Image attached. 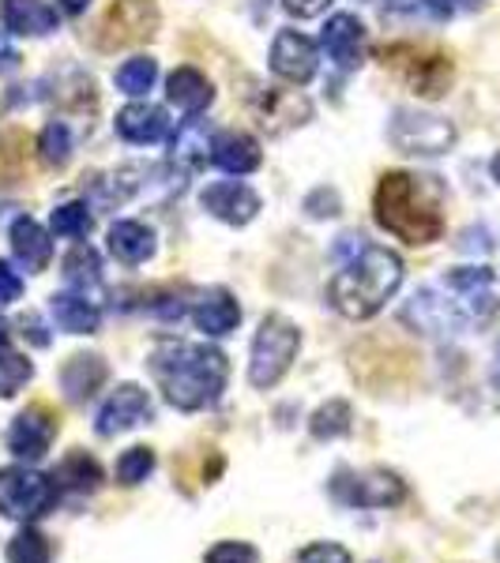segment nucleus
Here are the masks:
<instances>
[{"label":"nucleus","instance_id":"obj_3","mask_svg":"<svg viewBox=\"0 0 500 563\" xmlns=\"http://www.w3.org/2000/svg\"><path fill=\"white\" fill-rule=\"evenodd\" d=\"M372 214L377 225L406 244H433L444 233L441 214V185L433 177H417L392 169L380 177L377 196H372Z\"/></svg>","mask_w":500,"mask_h":563},{"label":"nucleus","instance_id":"obj_37","mask_svg":"<svg viewBox=\"0 0 500 563\" xmlns=\"http://www.w3.org/2000/svg\"><path fill=\"white\" fill-rule=\"evenodd\" d=\"M31 376H34L31 361L20 357V353H0V398H12Z\"/></svg>","mask_w":500,"mask_h":563},{"label":"nucleus","instance_id":"obj_31","mask_svg":"<svg viewBox=\"0 0 500 563\" xmlns=\"http://www.w3.org/2000/svg\"><path fill=\"white\" fill-rule=\"evenodd\" d=\"M26 174V135L0 132V185H15Z\"/></svg>","mask_w":500,"mask_h":563},{"label":"nucleus","instance_id":"obj_45","mask_svg":"<svg viewBox=\"0 0 500 563\" xmlns=\"http://www.w3.org/2000/svg\"><path fill=\"white\" fill-rule=\"evenodd\" d=\"M489 384L500 395V342H497V353H493V368H489Z\"/></svg>","mask_w":500,"mask_h":563},{"label":"nucleus","instance_id":"obj_43","mask_svg":"<svg viewBox=\"0 0 500 563\" xmlns=\"http://www.w3.org/2000/svg\"><path fill=\"white\" fill-rule=\"evenodd\" d=\"M327 4H331V0H283V8L290 15H297V20H316Z\"/></svg>","mask_w":500,"mask_h":563},{"label":"nucleus","instance_id":"obj_30","mask_svg":"<svg viewBox=\"0 0 500 563\" xmlns=\"http://www.w3.org/2000/svg\"><path fill=\"white\" fill-rule=\"evenodd\" d=\"M154 79H159V60L154 57H132L117 68V90H124V95H132V98L148 95L154 87Z\"/></svg>","mask_w":500,"mask_h":563},{"label":"nucleus","instance_id":"obj_48","mask_svg":"<svg viewBox=\"0 0 500 563\" xmlns=\"http://www.w3.org/2000/svg\"><path fill=\"white\" fill-rule=\"evenodd\" d=\"M493 180H497V185H500V154H497V158H493Z\"/></svg>","mask_w":500,"mask_h":563},{"label":"nucleus","instance_id":"obj_24","mask_svg":"<svg viewBox=\"0 0 500 563\" xmlns=\"http://www.w3.org/2000/svg\"><path fill=\"white\" fill-rule=\"evenodd\" d=\"M12 252H15V260L31 271V275H39V271L50 267V260H53V241H50V233L34 222V218H15Z\"/></svg>","mask_w":500,"mask_h":563},{"label":"nucleus","instance_id":"obj_10","mask_svg":"<svg viewBox=\"0 0 500 563\" xmlns=\"http://www.w3.org/2000/svg\"><path fill=\"white\" fill-rule=\"evenodd\" d=\"M331 496L339 499L343 507H399L406 499V481L392 474V470H343L331 481Z\"/></svg>","mask_w":500,"mask_h":563},{"label":"nucleus","instance_id":"obj_15","mask_svg":"<svg viewBox=\"0 0 500 563\" xmlns=\"http://www.w3.org/2000/svg\"><path fill=\"white\" fill-rule=\"evenodd\" d=\"M320 42H324V49H327V57L335 60L339 68H358L361 60H366V45H369V34H366V26H361L358 15H331L324 26V34H320Z\"/></svg>","mask_w":500,"mask_h":563},{"label":"nucleus","instance_id":"obj_35","mask_svg":"<svg viewBox=\"0 0 500 563\" xmlns=\"http://www.w3.org/2000/svg\"><path fill=\"white\" fill-rule=\"evenodd\" d=\"M50 230L57 238H87L90 233V214H87V203H65L50 214Z\"/></svg>","mask_w":500,"mask_h":563},{"label":"nucleus","instance_id":"obj_7","mask_svg":"<svg viewBox=\"0 0 500 563\" xmlns=\"http://www.w3.org/2000/svg\"><path fill=\"white\" fill-rule=\"evenodd\" d=\"M384 65H392L399 79L422 98L448 95L452 79H456V68H452V60L444 53L417 49V45H392V49H384Z\"/></svg>","mask_w":500,"mask_h":563},{"label":"nucleus","instance_id":"obj_42","mask_svg":"<svg viewBox=\"0 0 500 563\" xmlns=\"http://www.w3.org/2000/svg\"><path fill=\"white\" fill-rule=\"evenodd\" d=\"M425 8L441 20H452L459 12H475V8H481V0H425Z\"/></svg>","mask_w":500,"mask_h":563},{"label":"nucleus","instance_id":"obj_4","mask_svg":"<svg viewBox=\"0 0 500 563\" xmlns=\"http://www.w3.org/2000/svg\"><path fill=\"white\" fill-rule=\"evenodd\" d=\"M399 286H403V260L392 249L361 244L343 263L339 275L327 282V301L347 320H369L392 301Z\"/></svg>","mask_w":500,"mask_h":563},{"label":"nucleus","instance_id":"obj_36","mask_svg":"<svg viewBox=\"0 0 500 563\" xmlns=\"http://www.w3.org/2000/svg\"><path fill=\"white\" fill-rule=\"evenodd\" d=\"M151 470H154L151 448H129L117 459V481H121V485H140V481L151 477Z\"/></svg>","mask_w":500,"mask_h":563},{"label":"nucleus","instance_id":"obj_20","mask_svg":"<svg viewBox=\"0 0 500 563\" xmlns=\"http://www.w3.org/2000/svg\"><path fill=\"white\" fill-rule=\"evenodd\" d=\"M117 135L129 143H159L170 135V121L159 106H148V102H135V106H124L117 113Z\"/></svg>","mask_w":500,"mask_h":563},{"label":"nucleus","instance_id":"obj_47","mask_svg":"<svg viewBox=\"0 0 500 563\" xmlns=\"http://www.w3.org/2000/svg\"><path fill=\"white\" fill-rule=\"evenodd\" d=\"M4 342H8V323L0 320V346H4Z\"/></svg>","mask_w":500,"mask_h":563},{"label":"nucleus","instance_id":"obj_46","mask_svg":"<svg viewBox=\"0 0 500 563\" xmlns=\"http://www.w3.org/2000/svg\"><path fill=\"white\" fill-rule=\"evenodd\" d=\"M87 4H90V0H61V8H65L68 15H79V12H84Z\"/></svg>","mask_w":500,"mask_h":563},{"label":"nucleus","instance_id":"obj_1","mask_svg":"<svg viewBox=\"0 0 500 563\" xmlns=\"http://www.w3.org/2000/svg\"><path fill=\"white\" fill-rule=\"evenodd\" d=\"M403 320L417 334H459L481 331L497 320L493 271L489 267H456L436 286L417 289L411 305L403 308Z\"/></svg>","mask_w":500,"mask_h":563},{"label":"nucleus","instance_id":"obj_44","mask_svg":"<svg viewBox=\"0 0 500 563\" xmlns=\"http://www.w3.org/2000/svg\"><path fill=\"white\" fill-rule=\"evenodd\" d=\"M15 68H20V53H15L4 34H0V76H8V71H15Z\"/></svg>","mask_w":500,"mask_h":563},{"label":"nucleus","instance_id":"obj_11","mask_svg":"<svg viewBox=\"0 0 500 563\" xmlns=\"http://www.w3.org/2000/svg\"><path fill=\"white\" fill-rule=\"evenodd\" d=\"M151 413L154 410H151L148 390L135 387V384H121L106 398L102 410H98L95 432L102 435V440H113V435L132 432V429H140L143 421H151Z\"/></svg>","mask_w":500,"mask_h":563},{"label":"nucleus","instance_id":"obj_26","mask_svg":"<svg viewBox=\"0 0 500 563\" xmlns=\"http://www.w3.org/2000/svg\"><path fill=\"white\" fill-rule=\"evenodd\" d=\"M109 252H113L121 263H148L154 256V233L143 222H117L109 230Z\"/></svg>","mask_w":500,"mask_h":563},{"label":"nucleus","instance_id":"obj_2","mask_svg":"<svg viewBox=\"0 0 500 563\" xmlns=\"http://www.w3.org/2000/svg\"><path fill=\"white\" fill-rule=\"evenodd\" d=\"M148 372L159 384L162 398H166L174 410L196 413L218 402V395L226 390L230 379V365H226V353L207 346V342H159L148 357Z\"/></svg>","mask_w":500,"mask_h":563},{"label":"nucleus","instance_id":"obj_13","mask_svg":"<svg viewBox=\"0 0 500 563\" xmlns=\"http://www.w3.org/2000/svg\"><path fill=\"white\" fill-rule=\"evenodd\" d=\"M316 42L297 31H279L271 45V71L294 87H305L316 76Z\"/></svg>","mask_w":500,"mask_h":563},{"label":"nucleus","instance_id":"obj_38","mask_svg":"<svg viewBox=\"0 0 500 563\" xmlns=\"http://www.w3.org/2000/svg\"><path fill=\"white\" fill-rule=\"evenodd\" d=\"M204 563H260V552L244 541H218Z\"/></svg>","mask_w":500,"mask_h":563},{"label":"nucleus","instance_id":"obj_17","mask_svg":"<svg viewBox=\"0 0 500 563\" xmlns=\"http://www.w3.org/2000/svg\"><path fill=\"white\" fill-rule=\"evenodd\" d=\"M193 320H196L199 331L207 334V339H222V334H230L233 327L241 323V305H238V297H233L230 289L215 286L196 301Z\"/></svg>","mask_w":500,"mask_h":563},{"label":"nucleus","instance_id":"obj_49","mask_svg":"<svg viewBox=\"0 0 500 563\" xmlns=\"http://www.w3.org/2000/svg\"><path fill=\"white\" fill-rule=\"evenodd\" d=\"M497 560H500V552H497Z\"/></svg>","mask_w":500,"mask_h":563},{"label":"nucleus","instance_id":"obj_39","mask_svg":"<svg viewBox=\"0 0 500 563\" xmlns=\"http://www.w3.org/2000/svg\"><path fill=\"white\" fill-rule=\"evenodd\" d=\"M305 211L313 214V218H335L343 211V199H339V192L335 188H316V192H308L305 196Z\"/></svg>","mask_w":500,"mask_h":563},{"label":"nucleus","instance_id":"obj_41","mask_svg":"<svg viewBox=\"0 0 500 563\" xmlns=\"http://www.w3.org/2000/svg\"><path fill=\"white\" fill-rule=\"evenodd\" d=\"M20 294H23V278L15 275V271L8 267L4 260H0V308L20 301Z\"/></svg>","mask_w":500,"mask_h":563},{"label":"nucleus","instance_id":"obj_9","mask_svg":"<svg viewBox=\"0 0 500 563\" xmlns=\"http://www.w3.org/2000/svg\"><path fill=\"white\" fill-rule=\"evenodd\" d=\"M388 140L403 154H444L456 147V124L436 113H417V109H395L388 124Z\"/></svg>","mask_w":500,"mask_h":563},{"label":"nucleus","instance_id":"obj_32","mask_svg":"<svg viewBox=\"0 0 500 563\" xmlns=\"http://www.w3.org/2000/svg\"><path fill=\"white\" fill-rule=\"evenodd\" d=\"M39 158L50 169H65L68 166V158H72V132H68V124H61V121L45 124L42 135H39Z\"/></svg>","mask_w":500,"mask_h":563},{"label":"nucleus","instance_id":"obj_40","mask_svg":"<svg viewBox=\"0 0 500 563\" xmlns=\"http://www.w3.org/2000/svg\"><path fill=\"white\" fill-rule=\"evenodd\" d=\"M297 563H354V560H350V552L343 549V544L316 541V544H308V549H302Z\"/></svg>","mask_w":500,"mask_h":563},{"label":"nucleus","instance_id":"obj_29","mask_svg":"<svg viewBox=\"0 0 500 563\" xmlns=\"http://www.w3.org/2000/svg\"><path fill=\"white\" fill-rule=\"evenodd\" d=\"M350 421H354L350 402H343V398H331V402H324L320 410L313 413V421H308V432H313L316 440H339V435L350 432Z\"/></svg>","mask_w":500,"mask_h":563},{"label":"nucleus","instance_id":"obj_5","mask_svg":"<svg viewBox=\"0 0 500 563\" xmlns=\"http://www.w3.org/2000/svg\"><path fill=\"white\" fill-rule=\"evenodd\" d=\"M297 350H302V331L286 320V316L271 312L263 316L257 339H252V361H249V384L268 390L286 376L294 365Z\"/></svg>","mask_w":500,"mask_h":563},{"label":"nucleus","instance_id":"obj_28","mask_svg":"<svg viewBox=\"0 0 500 563\" xmlns=\"http://www.w3.org/2000/svg\"><path fill=\"white\" fill-rule=\"evenodd\" d=\"M65 278H68L72 289H79V294L95 289L98 282H102V263H98L95 249H87V244H76V249L68 252V260H65Z\"/></svg>","mask_w":500,"mask_h":563},{"label":"nucleus","instance_id":"obj_23","mask_svg":"<svg viewBox=\"0 0 500 563\" xmlns=\"http://www.w3.org/2000/svg\"><path fill=\"white\" fill-rule=\"evenodd\" d=\"M0 15H4L8 31L26 34V38H42V34L57 31V12L45 0H4Z\"/></svg>","mask_w":500,"mask_h":563},{"label":"nucleus","instance_id":"obj_12","mask_svg":"<svg viewBox=\"0 0 500 563\" xmlns=\"http://www.w3.org/2000/svg\"><path fill=\"white\" fill-rule=\"evenodd\" d=\"M199 207L226 225H249L260 214V196L241 180H215L199 192Z\"/></svg>","mask_w":500,"mask_h":563},{"label":"nucleus","instance_id":"obj_14","mask_svg":"<svg viewBox=\"0 0 500 563\" xmlns=\"http://www.w3.org/2000/svg\"><path fill=\"white\" fill-rule=\"evenodd\" d=\"M53 435H57V417L45 410V406H26L12 421V429H8V451L15 459L39 462L50 451Z\"/></svg>","mask_w":500,"mask_h":563},{"label":"nucleus","instance_id":"obj_8","mask_svg":"<svg viewBox=\"0 0 500 563\" xmlns=\"http://www.w3.org/2000/svg\"><path fill=\"white\" fill-rule=\"evenodd\" d=\"M162 12L154 0H113L98 23V45L102 49H129L159 34Z\"/></svg>","mask_w":500,"mask_h":563},{"label":"nucleus","instance_id":"obj_22","mask_svg":"<svg viewBox=\"0 0 500 563\" xmlns=\"http://www.w3.org/2000/svg\"><path fill=\"white\" fill-rule=\"evenodd\" d=\"M166 98L181 109V113L196 117L215 102V87L204 71L177 68V71H170V79H166Z\"/></svg>","mask_w":500,"mask_h":563},{"label":"nucleus","instance_id":"obj_34","mask_svg":"<svg viewBox=\"0 0 500 563\" xmlns=\"http://www.w3.org/2000/svg\"><path fill=\"white\" fill-rule=\"evenodd\" d=\"M8 563H53L50 541H45L39 530L23 526V530L8 541Z\"/></svg>","mask_w":500,"mask_h":563},{"label":"nucleus","instance_id":"obj_25","mask_svg":"<svg viewBox=\"0 0 500 563\" xmlns=\"http://www.w3.org/2000/svg\"><path fill=\"white\" fill-rule=\"evenodd\" d=\"M53 102L68 113H95L98 106V87L84 68H65L53 79Z\"/></svg>","mask_w":500,"mask_h":563},{"label":"nucleus","instance_id":"obj_33","mask_svg":"<svg viewBox=\"0 0 500 563\" xmlns=\"http://www.w3.org/2000/svg\"><path fill=\"white\" fill-rule=\"evenodd\" d=\"M207 151H211V143H207V132L199 129V124L188 121L185 129H177V135H174V162H181L185 169H196L199 162H207Z\"/></svg>","mask_w":500,"mask_h":563},{"label":"nucleus","instance_id":"obj_18","mask_svg":"<svg viewBox=\"0 0 500 563\" xmlns=\"http://www.w3.org/2000/svg\"><path fill=\"white\" fill-rule=\"evenodd\" d=\"M109 368L98 353H76V357L65 361L61 368V387H65V398L68 402H87V398L98 395V387L106 384Z\"/></svg>","mask_w":500,"mask_h":563},{"label":"nucleus","instance_id":"obj_21","mask_svg":"<svg viewBox=\"0 0 500 563\" xmlns=\"http://www.w3.org/2000/svg\"><path fill=\"white\" fill-rule=\"evenodd\" d=\"M50 312H53V320H57L61 331H68V334H95L98 323H102V312H98V305L90 301L87 294H79V289L53 294Z\"/></svg>","mask_w":500,"mask_h":563},{"label":"nucleus","instance_id":"obj_27","mask_svg":"<svg viewBox=\"0 0 500 563\" xmlns=\"http://www.w3.org/2000/svg\"><path fill=\"white\" fill-rule=\"evenodd\" d=\"M53 481L57 488H68V493H95L102 485V466L87 455V451H72V455L53 470Z\"/></svg>","mask_w":500,"mask_h":563},{"label":"nucleus","instance_id":"obj_16","mask_svg":"<svg viewBox=\"0 0 500 563\" xmlns=\"http://www.w3.org/2000/svg\"><path fill=\"white\" fill-rule=\"evenodd\" d=\"M257 117H260V124L271 135H279V132H286V129H297V124H305L308 117H313V106H308V98L297 95V90L268 87V90H260Z\"/></svg>","mask_w":500,"mask_h":563},{"label":"nucleus","instance_id":"obj_19","mask_svg":"<svg viewBox=\"0 0 500 563\" xmlns=\"http://www.w3.org/2000/svg\"><path fill=\"white\" fill-rule=\"evenodd\" d=\"M211 162L218 169H226V174H252V169H260L263 154H260V143L252 140L249 132H222L211 140Z\"/></svg>","mask_w":500,"mask_h":563},{"label":"nucleus","instance_id":"obj_6","mask_svg":"<svg viewBox=\"0 0 500 563\" xmlns=\"http://www.w3.org/2000/svg\"><path fill=\"white\" fill-rule=\"evenodd\" d=\"M57 504V481L39 474L31 466L0 470V515L15 522L42 519Z\"/></svg>","mask_w":500,"mask_h":563}]
</instances>
